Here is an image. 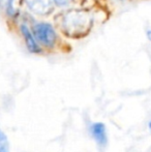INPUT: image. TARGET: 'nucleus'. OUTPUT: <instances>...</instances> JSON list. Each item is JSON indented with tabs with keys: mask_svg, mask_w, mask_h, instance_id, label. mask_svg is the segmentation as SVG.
Masks as SVG:
<instances>
[{
	"mask_svg": "<svg viewBox=\"0 0 151 152\" xmlns=\"http://www.w3.org/2000/svg\"><path fill=\"white\" fill-rule=\"evenodd\" d=\"M26 5L34 14L47 16L53 12V0H25Z\"/></svg>",
	"mask_w": 151,
	"mask_h": 152,
	"instance_id": "obj_4",
	"label": "nucleus"
},
{
	"mask_svg": "<svg viewBox=\"0 0 151 152\" xmlns=\"http://www.w3.org/2000/svg\"><path fill=\"white\" fill-rule=\"evenodd\" d=\"M32 31L37 42L47 48H52L56 42V32L52 27V25L48 24V23H37L34 25Z\"/></svg>",
	"mask_w": 151,
	"mask_h": 152,
	"instance_id": "obj_2",
	"label": "nucleus"
},
{
	"mask_svg": "<svg viewBox=\"0 0 151 152\" xmlns=\"http://www.w3.org/2000/svg\"><path fill=\"white\" fill-rule=\"evenodd\" d=\"M0 152H10L8 139L1 128H0Z\"/></svg>",
	"mask_w": 151,
	"mask_h": 152,
	"instance_id": "obj_6",
	"label": "nucleus"
},
{
	"mask_svg": "<svg viewBox=\"0 0 151 152\" xmlns=\"http://www.w3.org/2000/svg\"><path fill=\"white\" fill-rule=\"evenodd\" d=\"M21 33H22L23 37L25 39V44H26L27 49L31 53H39L40 48L36 42V38L31 33V31L29 30L26 25H21Z\"/></svg>",
	"mask_w": 151,
	"mask_h": 152,
	"instance_id": "obj_5",
	"label": "nucleus"
},
{
	"mask_svg": "<svg viewBox=\"0 0 151 152\" xmlns=\"http://www.w3.org/2000/svg\"><path fill=\"white\" fill-rule=\"evenodd\" d=\"M147 35H148V37H149V39L151 40V31L148 32V33H147Z\"/></svg>",
	"mask_w": 151,
	"mask_h": 152,
	"instance_id": "obj_8",
	"label": "nucleus"
},
{
	"mask_svg": "<svg viewBox=\"0 0 151 152\" xmlns=\"http://www.w3.org/2000/svg\"><path fill=\"white\" fill-rule=\"evenodd\" d=\"M148 127H149V129L151 130V120H150V122H149V124H148Z\"/></svg>",
	"mask_w": 151,
	"mask_h": 152,
	"instance_id": "obj_9",
	"label": "nucleus"
},
{
	"mask_svg": "<svg viewBox=\"0 0 151 152\" xmlns=\"http://www.w3.org/2000/svg\"><path fill=\"white\" fill-rule=\"evenodd\" d=\"M93 26L92 15L85 10H71L61 18L63 33L71 38H80L87 35Z\"/></svg>",
	"mask_w": 151,
	"mask_h": 152,
	"instance_id": "obj_1",
	"label": "nucleus"
},
{
	"mask_svg": "<svg viewBox=\"0 0 151 152\" xmlns=\"http://www.w3.org/2000/svg\"><path fill=\"white\" fill-rule=\"evenodd\" d=\"M89 132L93 140L101 147H106L108 144L107 127L103 122H94L89 127Z\"/></svg>",
	"mask_w": 151,
	"mask_h": 152,
	"instance_id": "obj_3",
	"label": "nucleus"
},
{
	"mask_svg": "<svg viewBox=\"0 0 151 152\" xmlns=\"http://www.w3.org/2000/svg\"><path fill=\"white\" fill-rule=\"evenodd\" d=\"M53 2L58 6H64L65 4H67L69 0H53Z\"/></svg>",
	"mask_w": 151,
	"mask_h": 152,
	"instance_id": "obj_7",
	"label": "nucleus"
}]
</instances>
